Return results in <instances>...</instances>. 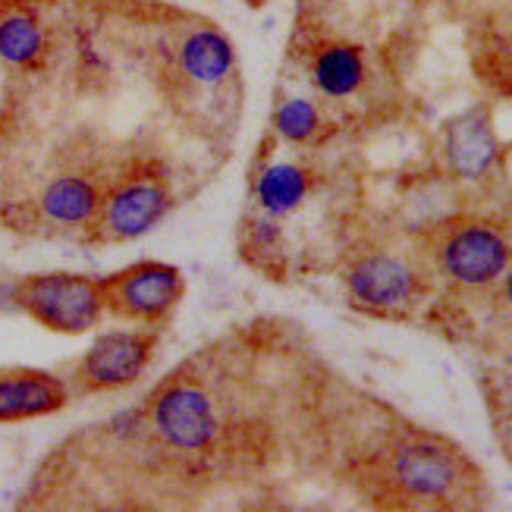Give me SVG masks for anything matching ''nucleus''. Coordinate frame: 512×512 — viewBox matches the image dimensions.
<instances>
[{
    "mask_svg": "<svg viewBox=\"0 0 512 512\" xmlns=\"http://www.w3.org/2000/svg\"><path fill=\"white\" fill-rule=\"evenodd\" d=\"M148 425L161 447L176 456H205L217 450L224 434L211 390L189 377H176L151 399Z\"/></svg>",
    "mask_w": 512,
    "mask_h": 512,
    "instance_id": "f257e3e1",
    "label": "nucleus"
},
{
    "mask_svg": "<svg viewBox=\"0 0 512 512\" xmlns=\"http://www.w3.org/2000/svg\"><path fill=\"white\" fill-rule=\"evenodd\" d=\"M16 302L41 327L70 337L92 330L107 311L104 280L82 274H32L19 280Z\"/></svg>",
    "mask_w": 512,
    "mask_h": 512,
    "instance_id": "f03ea898",
    "label": "nucleus"
},
{
    "mask_svg": "<svg viewBox=\"0 0 512 512\" xmlns=\"http://www.w3.org/2000/svg\"><path fill=\"white\" fill-rule=\"evenodd\" d=\"M183 274L161 261H142L132 264L117 277L104 280L107 311L126 318V321H145L161 324L170 311L183 299Z\"/></svg>",
    "mask_w": 512,
    "mask_h": 512,
    "instance_id": "7ed1b4c3",
    "label": "nucleus"
},
{
    "mask_svg": "<svg viewBox=\"0 0 512 512\" xmlns=\"http://www.w3.org/2000/svg\"><path fill=\"white\" fill-rule=\"evenodd\" d=\"M173 205V195L161 180H126L114 189H107L101 208L92 224L98 227L101 239L123 242L139 239L151 227H158Z\"/></svg>",
    "mask_w": 512,
    "mask_h": 512,
    "instance_id": "20e7f679",
    "label": "nucleus"
},
{
    "mask_svg": "<svg viewBox=\"0 0 512 512\" xmlns=\"http://www.w3.org/2000/svg\"><path fill=\"white\" fill-rule=\"evenodd\" d=\"M154 333L148 330H110L92 343L79 362L82 390H120L139 381L154 355Z\"/></svg>",
    "mask_w": 512,
    "mask_h": 512,
    "instance_id": "39448f33",
    "label": "nucleus"
},
{
    "mask_svg": "<svg viewBox=\"0 0 512 512\" xmlns=\"http://www.w3.org/2000/svg\"><path fill=\"white\" fill-rule=\"evenodd\" d=\"M506 242L487 227H469L459 230L447 249H443V264L447 271L462 280V283H491L494 277L503 274L506 267Z\"/></svg>",
    "mask_w": 512,
    "mask_h": 512,
    "instance_id": "423d86ee",
    "label": "nucleus"
},
{
    "mask_svg": "<svg viewBox=\"0 0 512 512\" xmlns=\"http://www.w3.org/2000/svg\"><path fill=\"white\" fill-rule=\"evenodd\" d=\"M66 406V384L44 371L0 374V421H26Z\"/></svg>",
    "mask_w": 512,
    "mask_h": 512,
    "instance_id": "0eeeda50",
    "label": "nucleus"
},
{
    "mask_svg": "<svg viewBox=\"0 0 512 512\" xmlns=\"http://www.w3.org/2000/svg\"><path fill=\"white\" fill-rule=\"evenodd\" d=\"M101 198V186L85 176H54L38 192V214L54 227H82L95 220Z\"/></svg>",
    "mask_w": 512,
    "mask_h": 512,
    "instance_id": "6e6552de",
    "label": "nucleus"
},
{
    "mask_svg": "<svg viewBox=\"0 0 512 512\" xmlns=\"http://www.w3.org/2000/svg\"><path fill=\"white\" fill-rule=\"evenodd\" d=\"M352 296L371 305V308H390L399 305L403 299H409L412 293V274L403 261L396 258H368L352 271L349 277Z\"/></svg>",
    "mask_w": 512,
    "mask_h": 512,
    "instance_id": "1a4fd4ad",
    "label": "nucleus"
},
{
    "mask_svg": "<svg viewBox=\"0 0 512 512\" xmlns=\"http://www.w3.org/2000/svg\"><path fill=\"white\" fill-rule=\"evenodd\" d=\"M183 73L198 85H220L236 66L233 44L214 29H195L183 38L180 48Z\"/></svg>",
    "mask_w": 512,
    "mask_h": 512,
    "instance_id": "9d476101",
    "label": "nucleus"
},
{
    "mask_svg": "<svg viewBox=\"0 0 512 512\" xmlns=\"http://www.w3.org/2000/svg\"><path fill=\"white\" fill-rule=\"evenodd\" d=\"M365 54L355 44H327L315 54L311 63V79H315L318 92L327 98H349L365 82Z\"/></svg>",
    "mask_w": 512,
    "mask_h": 512,
    "instance_id": "9b49d317",
    "label": "nucleus"
},
{
    "mask_svg": "<svg viewBox=\"0 0 512 512\" xmlns=\"http://www.w3.org/2000/svg\"><path fill=\"white\" fill-rule=\"evenodd\" d=\"M396 478L409 494L440 497L456 481L453 459L434 447H409L396 459Z\"/></svg>",
    "mask_w": 512,
    "mask_h": 512,
    "instance_id": "f8f14e48",
    "label": "nucleus"
},
{
    "mask_svg": "<svg viewBox=\"0 0 512 512\" xmlns=\"http://www.w3.org/2000/svg\"><path fill=\"white\" fill-rule=\"evenodd\" d=\"M308 186H311V180L299 164L274 161L258 173L255 198L267 214L280 217V214H293L305 202Z\"/></svg>",
    "mask_w": 512,
    "mask_h": 512,
    "instance_id": "ddd939ff",
    "label": "nucleus"
},
{
    "mask_svg": "<svg viewBox=\"0 0 512 512\" xmlns=\"http://www.w3.org/2000/svg\"><path fill=\"white\" fill-rule=\"evenodd\" d=\"M453 167L465 176H478L494 161V136L481 120H462L450 139Z\"/></svg>",
    "mask_w": 512,
    "mask_h": 512,
    "instance_id": "4468645a",
    "label": "nucleus"
},
{
    "mask_svg": "<svg viewBox=\"0 0 512 512\" xmlns=\"http://www.w3.org/2000/svg\"><path fill=\"white\" fill-rule=\"evenodd\" d=\"M41 29L32 16H4L0 19V57L13 66H29L41 54Z\"/></svg>",
    "mask_w": 512,
    "mask_h": 512,
    "instance_id": "2eb2a0df",
    "label": "nucleus"
},
{
    "mask_svg": "<svg viewBox=\"0 0 512 512\" xmlns=\"http://www.w3.org/2000/svg\"><path fill=\"white\" fill-rule=\"evenodd\" d=\"M274 126L277 132L293 145H305L315 139V132L321 126V117H318V107L305 101V98H289L277 107L274 114Z\"/></svg>",
    "mask_w": 512,
    "mask_h": 512,
    "instance_id": "dca6fc26",
    "label": "nucleus"
},
{
    "mask_svg": "<svg viewBox=\"0 0 512 512\" xmlns=\"http://www.w3.org/2000/svg\"><path fill=\"white\" fill-rule=\"evenodd\" d=\"M506 293H509V299H512V277H509V283H506Z\"/></svg>",
    "mask_w": 512,
    "mask_h": 512,
    "instance_id": "f3484780",
    "label": "nucleus"
}]
</instances>
